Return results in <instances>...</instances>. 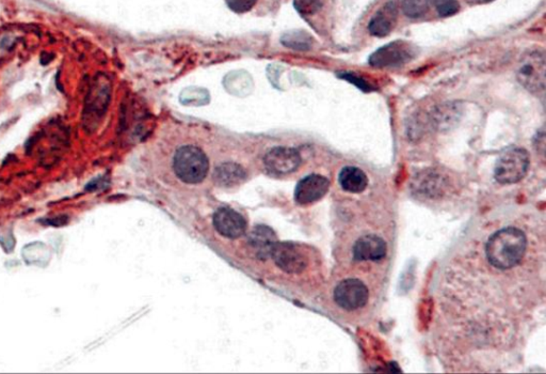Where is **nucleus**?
<instances>
[{
  "mask_svg": "<svg viewBox=\"0 0 546 374\" xmlns=\"http://www.w3.org/2000/svg\"><path fill=\"white\" fill-rule=\"evenodd\" d=\"M174 173L185 183L197 184L203 181L210 169L206 154L195 146H185L176 151L173 161Z\"/></svg>",
  "mask_w": 546,
  "mask_h": 374,
  "instance_id": "f257e3e1",
  "label": "nucleus"
},
{
  "mask_svg": "<svg viewBox=\"0 0 546 374\" xmlns=\"http://www.w3.org/2000/svg\"><path fill=\"white\" fill-rule=\"evenodd\" d=\"M227 6L236 13H244L250 11L257 4V0H225Z\"/></svg>",
  "mask_w": 546,
  "mask_h": 374,
  "instance_id": "4be33fe9",
  "label": "nucleus"
},
{
  "mask_svg": "<svg viewBox=\"0 0 546 374\" xmlns=\"http://www.w3.org/2000/svg\"><path fill=\"white\" fill-rule=\"evenodd\" d=\"M251 246L257 251L259 258L272 257L273 247L277 243V236L272 229L265 226H259L251 232L249 238Z\"/></svg>",
  "mask_w": 546,
  "mask_h": 374,
  "instance_id": "f8f14e48",
  "label": "nucleus"
},
{
  "mask_svg": "<svg viewBox=\"0 0 546 374\" xmlns=\"http://www.w3.org/2000/svg\"><path fill=\"white\" fill-rule=\"evenodd\" d=\"M107 94H108V91H107L105 86H96L88 98L87 106H86L87 111L98 113V111H102V109H105L107 102H108Z\"/></svg>",
  "mask_w": 546,
  "mask_h": 374,
  "instance_id": "f3484780",
  "label": "nucleus"
},
{
  "mask_svg": "<svg viewBox=\"0 0 546 374\" xmlns=\"http://www.w3.org/2000/svg\"><path fill=\"white\" fill-rule=\"evenodd\" d=\"M416 57V49L407 41L388 43L371 54L369 64L374 68H398L409 64Z\"/></svg>",
  "mask_w": 546,
  "mask_h": 374,
  "instance_id": "20e7f679",
  "label": "nucleus"
},
{
  "mask_svg": "<svg viewBox=\"0 0 546 374\" xmlns=\"http://www.w3.org/2000/svg\"><path fill=\"white\" fill-rule=\"evenodd\" d=\"M369 300V288L360 279L346 278L335 287V303L344 310L356 311L364 308Z\"/></svg>",
  "mask_w": 546,
  "mask_h": 374,
  "instance_id": "39448f33",
  "label": "nucleus"
},
{
  "mask_svg": "<svg viewBox=\"0 0 546 374\" xmlns=\"http://www.w3.org/2000/svg\"><path fill=\"white\" fill-rule=\"evenodd\" d=\"M330 188V181L324 176L311 175L297 184L294 199L301 206L314 203L324 197Z\"/></svg>",
  "mask_w": 546,
  "mask_h": 374,
  "instance_id": "6e6552de",
  "label": "nucleus"
},
{
  "mask_svg": "<svg viewBox=\"0 0 546 374\" xmlns=\"http://www.w3.org/2000/svg\"><path fill=\"white\" fill-rule=\"evenodd\" d=\"M430 0H403V11L410 19H419L429 11Z\"/></svg>",
  "mask_w": 546,
  "mask_h": 374,
  "instance_id": "a211bd4d",
  "label": "nucleus"
},
{
  "mask_svg": "<svg viewBox=\"0 0 546 374\" xmlns=\"http://www.w3.org/2000/svg\"><path fill=\"white\" fill-rule=\"evenodd\" d=\"M530 154L522 148H511L498 158L494 177L500 184H515L521 181L530 169Z\"/></svg>",
  "mask_w": 546,
  "mask_h": 374,
  "instance_id": "f03ea898",
  "label": "nucleus"
},
{
  "mask_svg": "<svg viewBox=\"0 0 546 374\" xmlns=\"http://www.w3.org/2000/svg\"><path fill=\"white\" fill-rule=\"evenodd\" d=\"M397 16H398V6L396 1L391 0L386 2L369 21V32L379 38L388 36L396 25Z\"/></svg>",
  "mask_w": 546,
  "mask_h": 374,
  "instance_id": "9b49d317",
  "label": "nucleus"
},
{
  "mask_svg": "<svg viewBox=\"0 0 546 374\" xmlns=\"http://www.w3.org/2000/svg\"><path fill=\"white\" fill-rule=\"evenodd\" d=\"M339 77H341V79H346V81H350L351 84H354V85H356V87L360 88L362 91L369 92L371 91V90H374L373 86H371L369 81H365L364 79H362L361 76H358V75L354 74V73H341Z\"/></svg>",
  "mask_w": 546,
  "mask_h": 374,
  "instance_id": "412c9836",
  "label": "nucleus"
},
{
  "mask_svg": "<svg viewBox=\"0 0 546 374\" xmlns=\"http://www.w3.org/2000/svg\"><path fill=\"white\" fill-rule=\"evenodd\" d=\"M272 257L282 270L289 274H299L303 272L307 266V259L304 253L292 244L275 243Z\"/></svg>",
  "mask_w": 546,
  "mask_h": 374,
  "instance_id": "0eeeda50",
  "label": "nucleus"
},
{
  "mask_svg": "<svg viewBox=\"0 0 546 374\" xmlns=\"http://www.w3.org/2000/svg\"><path fill=\"white\" fill-rule=\"evenodd\" d=\"M266 168L274 175H288L294 173L301 164V156L296 149L279 147L270 150L266 154Z\"/></svg>",
  "mask_w": 546,
  "mask_h": 374,
  "instance_id": "423d86ee",
  "label": "nucleus"
},
{
  "mask_svg": "<svg viewBox=\"0 0 546 374\" xmlns=\"http://www.w3.org/2000/svg\"><path fill=\"white\" fill-rule=\"evenodd\" d=\"M294 6L303 16L315 14L321 8L320 0H294Z\"/></svg>",
  "mask_w": 546,
  "mask_h": 374,
  "instance_id": "aec40b11",
  "label": "nucleus"
},
{
  "mask_svg": "<svg viewBox=\"0 0 546 374\" xmlns=\"http://www.w3.org/2000/svg\"><path fill=\"white\" fill-rule=\"evenodd\" d=\"M339 181L344 191L351 193H363L369 186V178L364 171L354 166L344 167L339 173Z\"/></svg>",
  "mask_w": 546,
  "mask_h": 374,
  "instance_id": "ddd939ff",
  "label": "nucleus"
},
{
  "mask_svg": "<svg viewBox=\"0 0 546 374\" xmlns=\"http://www.w3.org/2000/svg\"><path fill=\"white\" fill-rule=\"evenodd\" d=\"M352 251L356 261H380L388 253V245L376 234H365L354 243Z\"/></svg>",
  "mask_w": 546,
  "mask_h": 374,
  "instance_id": "1a4fd4ad",
  "label": "nucleus"
},
{
  "mask_svg": "<svg viewBox=\"0 0 546 374\" xmlns=\"http://www.w3.org/2000/svg\"><path fill=\"white\" fill-rule=\"evenodd\" d=\"M282 43L285 46L292 47L294 49L307 51L311 47V38L304 31H292L284 34Z\"/></svg>",
  "mask_w": 546,
  "mask_h": 374,
  "instance_id": "dca6fc26",
  "label": "nucleus"
},
{
  "mask_svg": "<svg viewBox=\"0 0 546 374\" xmlns=\"http://www.w3.org/2000/svg\"><path fill=\"white\" fill-rule=\"evenodd\" d=\"M444 179L438 173H426L418 178L416 182L417 191H423L426 195H436L444 186Z\"/></svg>",
  "mask_w": 546,
  "mask_h": 374,
  "instance_id": "2eb2a0df",
  "label": "nucleus"
},
{
  "mask_svg": "<svg viewBox=\"0 0 546 374\" xmlns=\"http://www.w3.org/2000/svg\"><path fill=\"white\" fill-rule=\"evenodd\" d=\"M546 61L542 51H532L522 57L517 66V77L528 91L543 94L545 91Z\"/></svg>",
  "mask_w": 546,
  "mask_h": 374,
  "instance_id": "7ed1b4c3",
  "label": "nucleus"
},
{
  "mask_svg": "<svg viewBox=\"0 0 546 374\" xmlns=\"http://www.w3.org/2000/svg\"><path fill=\"white\" fill-rule=\"evenodd\" d=\"M214 177L219 186L232 187L242 183L246 178V173L239 165L225 163L216 169Z\"/></svg>",
  "mask_w": 546,
  "mask_h": 374,
  "instance_id": "4468645a",
  "label": "nucleus"
},
{
  "mask_svg": "<svg viewBox=\"0 0 546 374\" xmlns=\"http://www.w3.org/2000/svg\"><path fill=\"white\" fill-rule=\"evenodd\" d=\"M214 225L217 231L225 238H237L246 231V219L229 208H219L214 215Z\"/></svg>",
  "mask_w": 546,
  "mask_h": 374,
  "instance_id": "9d476101",
  "label": "nucleus"
},
{
  "mask_svg": "<svg viewBox=\"0 0 546 374\" xmlns=\"http://www.w3.org/2000/svg\"><path fill=\"white\" fill-rule=\"evenodd\" d=\"M436 12L442 17L451 16L459 11L460 6L457 0H430Z\"/></svg>",
  "mask_w": 546,
  "mask_h": 374,
  "instance_id": "6ab92c4d",
  "label": "nucleus"
}]
</instances>
